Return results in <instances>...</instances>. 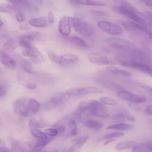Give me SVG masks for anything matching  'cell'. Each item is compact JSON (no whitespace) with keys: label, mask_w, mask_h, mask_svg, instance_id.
<instances>
[{"label":"cell","mask_w":152,"mask_h":152,"mask_svg":"<svg viewBox=\"0 0 152 152\" xmlns=\"http://www.w3.org/2000/svg\"><path fill=\"white\" fill-rule=\"evenodd\" d=\"M113 11L130 19L132 21L137 23L142 26L147 27V18L145 14L138 11L128 2L122 1L119 2V5L112 7Z\"/></svg>","instance_id":"cell-1"},{"label":"cell","mask_w":152,"mask_h":152,"mask_svg":"<svg viewBox=\"0 0 152 152\" xmlns=\"http://www.w3.org/2000/svg\"><path fill=\"white\" fill-rule=\"evenodd\" d=\"M70 20L72 28L79 34L90 37L94 34V28L88 22L77 17H70Z\"/></svg>","instance_id":"cell-2"},{"label":"cell","mask_w":152,"mask_h":152,"mask_svg":"<svg viewBox=\"0 0 152 152\" xmlns=\"http://www.w3.org/2000/svg\"><path fill=\"white\" fill-rule=\"evenodd\" d=\"M131 61L137 64L152 65V58L149 52L141 49L134 48L129 53Z\"/></svg>","instance_id":"cell-3"},{"label":"cell","mask_w":152,"mask_h":152,"mask_svg":"<svg viewBox=\"0 0 152 152\" xmlns=\"http://www.w3.org/2000/svg\"><path fill=\"white\" fill-rule=\"evenodd\" d=\"M87 112L98 118H104L109 117L107 108L102 103L98 100H92L88 102Z\"/></svg>","instance_id":"cell-4"},{"label":"cell","mask_w":152,"mask_h":152,"mask_svg":"<svg viewBox=\"0 0 152 152\" xmlns=\"http://www.w3.org/2000/svg\"><path fill=\"white\" fill-rule=\"evenodd\" d=\"M106 42L112 48L125 52L131 51L134 47V45L130 41L121 38L110 37L106 40Z\"/></svg>","instance_id":"cell-5"},{"label":"cell","mask_w":152,"mask_h":152,"mask_svg":"<svg viewBox=\"0 0 152 152\" xmlns=\"http://www.w3.org/2000/svg\"><path fill=\"white\" fill-rule=\"evenodd\" d=\"M67 95L70 97H79L91 94L103 93V91L96 87H83L73 88L66 91Z\"/></svg>","instance_id":"cell-6"},{"label":"cell","mask_w":152,"mask_h":152,"mask_svg":"<svg viewBox=\"0 0 152 152\" xmlns=\"http://www.w3.org/2000/svg\"><path fill=\"white\" fill-rule=\"evenodd\" d=\"M97 26L102 31L113 36L120 35L123 31L122 27L121 26L108 21H99L97 22Z\"/></svg>","instance_id":"cell-7"},{"label":"cell","mask_w":152,"mask_h":152,"mask_svg":"<svg viewBox=\"0 0 152 152\" xmlns=\"http://www.w3.org/2000/svg\"><path fill=\"white\" fill-rule=\"evenodd\" d=\"M69 99L65 91H58L53 94L50 99L46 102L43 107L45 109H53L60 106L63 102Z\"/></svg>","instance_id":"cell-8"},{"label":"cell","mask_w":152,"mask_h":152,"mask_svg":"<svg viewBox=\"0 0 152 152\" xmlns=\"http://www.w3.org/2000/svg\"><path fill=\"white\" fill-rule=\"evenodd\" d=\"M117 96L121 99L135 104L142 103L147 100L146 97L132 93L127 90H122L117 91Z\"/></svg>","instance_id":"cell-9"},{"label":"cell","mask_w":152,"mask_h":152,"mask_svg":"<svg viewBox=\"0 0 152 152\" xmlns=\"http://www.w3.org/2000/svg\"><path fill=\"white\" fill-rule=\"evenodd\" d=\"M121 24L128 32L139 36H146L145 31L147 27L142 26L132 21H121Z\"/></svg>","instance_id":"cell-10"},{"label":"cell","mask_w":152,"mask_h":152,"mask_svg":"<svg viewBox=\"0 0 152 152\" xmlns=\"http://www.w3.org/2000/svg\"><path fill=\"white\" fill-rule=\"evenodd\" d=\"M88 61L96 65H109L113 64V61L107 56L97 52L90 53L87 55Z\"/></svg>","instance_id":"cell-11"},{"label":"cell","mask_w":152,"mask_h":152,"mask_svg":"<svg viewBox=\"0 0 152 152\" xmlns=\"http://www.w3.org/2000/svg\"><path fill=\"white\" fill-rule=\"evenodd\" d=\"M22 54L24 56L28 57L30 61L36 64H40L43 61V56L40 53V52L33 45L28 48L23 49Z\"/></svg>","instance_id":"cell-12"},{"label":"cell","mask_w":152,"mask_h":152,"mask_svg":"<svg viewBox=\"0 0 152 152\" xmlns=\"http://www.w3.org/2000/svg\"><path fill=\"white\" fill-rule=\"evenodd\" d=\"M28 99L24 97L17 99L13 103L15 113L21 116H27L28 115Z\"/></svg>","instance_id":"cell-13"},{"label":"cell","mask_w":152,"mask_h":152,"mask_svg":"<svg viewBox=\"0 0 152 152\" xmlns=\"http://www.w3.org/2000/svg\"><path fill=\"white\" fill-rule=\"evenodd\" d=\"M58 30L59 33L64 37L69 36L71 30V23L69 17L64 15L61 17L58 23Z\"/></svg>","instance_id":"cell-14"},{"label":"cell","mask_w":152,"mask_h":152,"mask_svg":"<svg viewBox=\"0 0 152 152\" xmlns=\"http://www.w3.org/2000/svg\"><path fill=\"white\" fill-rule=\"evenodd\" d=\"M0 61L3 66L8 70H14L17 67L16 61L3 50L1 51Z\"/></svg>","instance_id":"cell-15"},{"label":"cell","mask_w":152,"mask_h":152,"mask_svg":"<svg viewBox=\"0 0 152 152\" xmlns=\"http://www.w3.org/2000/svg\"><path fill=\"white\" fill-rule=\"evenodd\" d=\"M78 61V58L77 55L71 53H65L60 56L59 65L62 66H72Z\"/></svg>","instance_id":"cell-16"},{"label":"cell","mask_w":152,"mask_h":152,"mask_svg":"<svg viewBox=\"0 0 152 152\" xmlns=\"http://www.w3.org/2000/svg\"><path fill=\"white\" fill-rule=\"evenodd\" d=\"M104 71L107 74H110L115 77H131L132 76V74L128 71L115 66H108L104 69Z\"/></svg>","instance_id":"cell-17"},{"label":"cell","mask_w":152,"mask_h":152,"mask_svg":"<svg viewBox=\"0 0 152 152\" xmlns=\"http://www.w3.org/2000/svg\"><path fill=\"white\" fill-rule=\"evenodd\" d=\"M81 118V115L77 112H73L65 116V120L69 127L71 128L77 126V123L80 121Z\"/></svg>","instance_id":"cell-18"},{"label":"cell","mask_w":152,"mask_h":152,"mask_svg":"<svg viewBox=\"0 0 152 152\" xmlns=\"http://www.w3.org/2000/svg\"><path fill=\"white\" fill-rule=\"evenodd\" d=\"M89 137L87 135H83L81 137L77 138L76 139H74L72 142H74V144L70 147L69 148H68L66 151V152H74L77 149L81 147L88 140Z\"/></svg>","instance_id":"cell-19"},{"label":"cell","mask_w":152,"mask_h":152,"mask_svg":"<svg viewBox=\"0 0 152 152\" xmlns=\"http://www.w3.org/2000/svg\"><path fill=\"white\" fill-rule=\"evenodd\" d=\"M53 140L52 138L47 137L46 138L39 139L35 144L33 145V148L30 150L29 152H40L42 150L48 145L50 141Z\"/></svg>","instance_id":"cell-20"},{"label":"cell","mask_w":152,"mask_h":152,"mask_svg":"<svg viewBox=\"0 0 152 152\" xmlns=\"http://www.w3.org/2000/svg\"><path fill=\"white\" fill-rule=\"evenodd\" d=\"M28 23L30 26L35 27H46L49 24L48 17H45L31 18L28 21Z\"/></svg>","instance_id":"cell-21"},{"label":"cell","mask_w":152,"mask_h":152,"mask_svg":"<svg viewBox=\"0 0 152 152\" xmlns=\"http://www.w3.org/2000/svg\"><path fill=\"white\" fill-rule=\"evenodd\" d=\"M42 37V34L40 32L30 31V32L25 33L19 36L18 38L27 40L31 43L32 42H34L40 39Z\"/></svg>","instance_id":"cell-22"},{"label":"cell","mask_w":152,"mask_h":152,"mask_svg":"<svg viewBox=\"0 0 152 152\" xmlns=\"http://www.w3.org/2000/svg\"><path fill=\"white\" fill-rule=\"evenodd\" d=\"M41 107L40 103L37 101L35 99L30 98L28 101V114H36L37 113Z\"/></svg>","instance_id":"cell-23"},{"label":"cell","mask_w":152,"mask_h":152,"mask_svg":"<svg viewBox=\"0 0 152 152\" xmlns=\"http://www.w3.org/2000/svg\"><path fill=\"white\" fill-rule=\"evenodd\" d=\"M66 40L69 42L70 43L74 44L75 46H77L78 47L81 48H88V45L86 43V41H84L83 39L81 37L77 36H68L67 37H65Z\"/></svg>","instance_id":"cell-24"},{"label":"cell","mask_w":152,"mask_h":152,"mask_svg":"<svg viewBox=\"0 0 152 152\" xmlns=\"http://www.w3.org/2000/svg\"><path fill=\"white\" fill-rule=\"evenodd\" d=\"M10 142L14 152H27V150H26L24 145L17 140L10 138Z\"/></svg>","instance_id":"cell-25"},{"label":"cell","mask_w":152,"mask_h":152,"mask_svg":"<svg viewBox=\"0 0 152 152\" xmlns=\"http://www.w3.org/2000/svg\"><path fill=\"white\" fill-rule=\"evenodd\" d=\"M135 145H136V144H135V142L134 141L126 140V141H124L118 143L116 145L115 149L117 150H125V149H128V148H133Z\"/></svg>","instance_id":"cell-26"},{"label":"cell","mask_w":152,"mask_h":152,"mask_svg":"<svg viewBox=\"0 0 152 152\" xmlns=\"http://www.w3.org/2000/svg\"><path fill=\"white\" fill-rule=\"evenodd\" d=\"M84 124L87 128L90 129H93L96 131L101 129V128L103 125V124L101 122H99L94 119H86L84 121Z\"/></svg>","instance_id":"cell-27"},{"label":"cell","mask_w":152,"mask_h":152,"mask_svg":"<svg viewBox=\"0 0 152 152\" xmlns=\"http://www.w3.org/2000/svg\"><path fill=\"white\" fill-rule=\"evenodd\" d=\"M97 81L99 82V83L100 84L102 85L103 86L105 87L106 88H107L111 89V90H118V91L121 90H119V88L121 87L119 86V85L115 83H112L109 80H104L103 79H97Z\"/></svg>","instance_id":"cell-28"},{"label":"cell","mask_w":152,"mask_h":152,"mask_svg":"<svg viewBox=\"0 0 152 152\" xmlns=\"http://www.w3.org/2000/svg\"><path fill=\"white\" fill-rule=\"evenodd\" d=\"M3 47L9 52H13L17 48V44L12 37H8L5 39V41L3 44Z\"/></svg>","instance_id":"cell-29"},{"label":"cell","mask_w":152,"mask_h":152,"mask_svg":"<svg viewBox=\"0 0 152 152\" xmlns=\"http://www.w3.org/2000/svg\"><path fill=\"white\" fill-rule=\"evenodd\" d=\"M133 127V125L127 124H112L111 125L108 126L106 128L107 129H115V130H121V131H125V130H128L131 129Z\"/></svg>","instance_id":"cell-30"},{"label":"cell","mask_w":152,"mask_h":152,"mask_svg":"<svg viewBox=\"0 0 152 152\" xmlns=\"http://www.w3.org/2000/svg\"><path fill=\"white\" fill-rule=\"evenodd\" d=\"M75 3L82 4L84 5H88V6H97L102 7L106 5L105 2L99 1H92V0H82V1H75Z\"/></svg>","instance_id":"cell-31"},{"label":"cell","mask_w":152,"mask_h":152,"mask_svg":"<svg viewBox=\"0 0 152 152\" xmlns=\"http://www.w3.org/2000/svg\"><path fill=\"white\" fill-rule=\"evenodd\" d=\"M31 134L38 138V139H42V138H46L48 137L46 134L45 133V132L42 131L39 128H30Z\"/></svg>","instance_id":"cell-32"},{"label":"cell","mask_w":152,"mask_h":152,"mask_svg":"<svg viewBox=\"0 0 152 152\" xmlns=\"http://www.w3.org/2000/svg\"><path fill=\"white\" fill-rule=\"evenodd\" d=\"M19 8L14 5L11 4H5V5H1L0 11L2 12H10L13 11H18Z\"/></svg>","instance_id":"cell-33"},{"label":"cell","mask_w":152,"mask_h":152,"mask_svg":"<svg viewBox=\"0 0 152 152\" xmlns=\"http://www.w3.org/2000/svg\"><path fill=\"white\" fill-rule=\"evenodd\" d=\"M99 101L102 103L103 104L109 105V106H115L117 104V101L108 96H103L99 99Z\"/></svg>","instance_id":"cell-34"},{"label":"cell","mask_w":152,"mask_h":152,"mask_svg":"<svg viewBox=\"0 0 152 152\" xmlns=\"http://www.w3.org/2000/svg\"><path fill=\"white\" fill-rule=\"evenodd\" d=\"M87 107H88V102L86 101L82 100L80 102V103H78L75 111L78 113L82 115L83 113L87 112Z\"/></svg>","instance_id":"cell-35"},{"label":"cell","mask_w":152,"mask_h":152,"mask_svg":"<svg viewBox=\"0 0 152 152\" xmlns=\"http://www.w3.org/2000/svg\"><path fill=\"white\" fill-rule=\"evenodd\" d=\"M48 55L49 59L54 62L55 64L59 65L60 63V56L57 55L53 51L48 50Z\"/></svg>","instance_id":"cell-36"},{"label":"cell","mask_w":152,"mask_h":152,"mask_svg":"<svg viewBox=\"0 0 152 152\" xmlns=\"http://www.w3.org/2000/svg\"><path fill=\"white\" fill-rule=\"evenodd\" d=\"M124 134L122 132H111L109 134H107L105 135L103 137V138L105 140H108V139H115V138H118L123 136Z\"/></svg>","instance_id":"cell-37"},{"label":"cell","mask_w":152,"mask_h":152,"mask_svg":"<svg viewBox=\"0 0 152 152\" xmlns=\"http://www.w3.org/2000/svg\"><path fill=\"white\" fill-rule=\"evenodd\" d=\"M43 127V124L38 121L35 118H31L29 122V128H40Z\"/></svg>","instance_id":"cell-38"},{"label":"cell","mask_w":152,"mask_h":152,"mask_svg":"<svg viewBox=\"0 0 152 152\" xmlns=\"http://www.w3.org/2000/svg\"><path fill=\"white\" fill-rule=\"evenodd\" d=\"M45 133L46 134L47 136H48L50 138L55 137L59 134V132L58 131V130L54 128L46 129L45 130Z\"/></svg>","instance_id":"cell-39"},{"label":"cell","mask_w":152,"mask_h":152,"mask_svg":"<svg viewBox=\"0 0 152 152\" xmlns=\"http://www.w3.org/2000/svg\"><path fill=\"white\" fill-rule=\"evenodd\" d=\"M125 119V116L122 112L118 113L116 114L113 117V121L116 122V124H122L124 123Z\"/></svg>","instance_id":"cell-40"},{"label":"cell","mask_w":152,"mask_h":152,"mask_svg":"<svg viewBox=\"0 0 152 152\" xmlns=\"http://www.w3.org/2000/svg\"><path fill=\"white\" fill-rule=\"evenodd\" d=\"M22 66H23V68L25 70V71H26L27 72H28L29 74H34V71H33L31 68V65H30V63L28 62L27 61L23 62Z\"/></svg>","instance_id":"cell-41"},{"label":"cell","mask_w":152,"mask_h":152,"mask_svg":"<svg viewBox=\"0 0 152 152\" xmlns=\"http://www.w3.org/2000/svg\"><path fill=\"white\" fill-rule=\"evenodd\" d=\"M8 91V88L5 84L1 83V88H0V96L2 97L3 96H5Z\"/></svg>","instance_id":"cell-42"},{"label":"cell","mask_w":152,"mask_h":152,"mask_svg":"<svg viewBox=\"0 0 152 152\" xmlns=\"http://www.w3.org/2000/svg\"><path fill=\"white\" fill-rule=\"evenodd\" d=\"M54 128L58 130V131L59 133H64L65 131V128L64 126V125L63 124H62L61 123H56L54 125Z\"/></svg>","instance_id":"cell-43"},{"label":"cell","mask_w":152,"mask_h":152,"mask_svg":"<svg viewBox=\"0 0 152 152\" xmlns=\"http://www.w3.org/2000/svg\"><path fill=\"white\" fill-rule=\"evenodd\" d=\"M122 113H124L125 119L126 120H128V121H130V122H135L136 121L135 118L129 112H128V111L125 110V111H124Z\"/></svg>","instance_id":"cell-44"},{"label":"cell","mask_w":152,"mask_h":152,"mask_svg":"<svg viewBox=\"0 0 152 152\" xmlns=\"http://www.w3.org/2000/svg\"><path fill=\"white\" fill-rule=\"evenodd\" d=\"M79 133V129L77 128V126L72 128L71 129V130L69 131V132L68 133L67 137H74L75 135H77Z\"/></svg>","instance_id":"cell-45"},{"label":"cell","mask_w":152,"mask_h":152,"mask_svg":"<svg viewBox=\"0 0 152 152\" xmlns=\"http://www.w3.org/2000/svg\"><path fill=\"white\" fill-rule=\"evenodd\" d=\"M15 19L19 23H22L24 21V16L23 13L20 11H17L15 13Z\"/></svg>","instance_id":"cell-46"},{"label":"cell","mask_w":152,"mask_h":152,"mask_svg":"<svg viewBox=\"0 0 152 152\" xmlns=\"http://www.w3.org/2000/svg\"><path fill=\"white\" fill-rule=\"evenodd\" d=\"M23 86L30 90H34L37 87L36 84L31 82H26V83H23Z\"/></svg>","instance_id":"cell-47"},{"label":"cell","mask_w":152,"mask_h":152,"mask_svg":"<svg viewBox=\"0 0 152 152\" xmlns=\"http://www.w3.org/2000/svg\"><path fill=\"white\" fill-rule=\"evenodd\" d=\"M48 21L49 23V24H52L54 23L55 21V18H54V15L53 14V12L51 11H49L48 14Z\"/></svg>","instance_id":"cell-48"},{"label":"cell","mask_w":152,"mask_h":152,"mask_svg":"<svg viewBox=\"0 0 152 152\" xmlns=\"http://www.w3.org/2000/svg\"><path fill=\"white\" fill-rule=\"evenodd\" d=\"M145 16L147 18V23L148 25L152 24V12H146Z\"/></svg>","instance_id":"cell-49"},{"label":"cell","mask_w":152,"mask_h":152,"mask_svg":"<svg viewBox=\"0 0 152 152\" xmlns=\"http://www.w3.org/2000/svg\"><path fill=\"white\" fill-rule=\"evenodd\" d=\"M145 113L148 115H152V107L151 105H148L145 107Z\"/></svg>","instance_id":"cell-50"},{"label":"cell","mask_w":152,"mask_h":152,"mask_svg":"<svg viewBox=\"0 0 152 152\" xmlns=\"http://www.w3.org/2000/svg\"><path fill=\"white\" fill-rule=\"evenodd\" d=\"M145 33H146V36L149 38L151 40H152V30L149 28H147L146 29V31H145Z\"/></svg>","instance_id":"cell-51"},{"label":"cell","mask_w":152,"mask_h":152,"mask_svg":"<svg viewBox=\"0 0 152 152\" xmlns=\"http://www.w3.org/2000/svg\"><path fill=\"white\" fill-rule=\"evenodd\" d=\"M0 152H11V151L5 147L1 146L0 148Z\"/></svg>","instance_id":"cell-52"},{"label":"cell","mask_w":152,"mask_h":152,"mask_svg":"<svg viewBox=\"0 0 152 152\" xmlns=\"http://www.w3.org/2000/svg\"><path fill=\"white\" fill-rule=\"evenodd\" d=\"M116 140L115 139H108V140H107L106 141H105V142H104V145H107V144H110V143H111L112 142H113V141H115Z\"/></svg>","instance_id":"cell-53"},{"label":"cell","mask_w":152,"mask_h":152,"mask_svg":"<svg viewBox=\"0 0 152 152\" xmlns=\"http://www.w3.org/2000/svg\"><path fill=\"white\" fill-rule=\"evenodd\" d=\"M147 91H148L149 93H150L151 94H152V87H150L147 89Z\"/></svg>","instance_id":"cell-54"},{"label":"cell","mask_w":152,"mask_h":152,"mask_svg":"<svg viewBox=\"0 0 152 152\" xmlns=\"http://www.w3.org/2000/svg\"><path fill=\"white\" fill-rule=\"evenodd\" d=\"M3 25H4V23H3L2 20H0V27H2L3 26Z\"/></svg>","instance_id":"cell-55"},{"label":"cell","mask_w":152,"mask_h":152,"mask_svg":"<svg viewBox=\"0 0 152 152\" xmlns=\"http://www.w3.org/2000/svg\"><path fill=\"white\" fill-rule=\"evenodd\" d=\"M40 152H46V151H40Z\"/></svg>","instance_id":"cell-56"},{"label":"cell","mask_w":152,"mask_h":152,"mask_svg":"<svg viewBox=\"0 0 152 152\" xmlns=\"http://www.w3.org/2000/svg\"><path fill=\"white\" fill-rule=\"evenodd\" d=\"M150 26H151V27H152V24H150Z\"/></svg>","instance_id":"cell-57"},{"label":"cell","mask_w":152,"mask_h":152,"mask_svg":"<svg viewBox=\"0 0 152 152\" xmlns=\"http://www.w3.org/2000/svg\"><path fill=\"white\" fill-rule=\"evenodd\" d=\"M55 152H58V151H55Z\"/></svg>","instance_id":"cell-58"},{"label":"cell","mask_w":152,"mask_h":152,"mask_svg":"<svg viewBox=\"0 0 152 152\" xmlns=\"http://www.w3.org/2000/svg\"><path fill=\"white\" fill-rule=\"evenodd\" d=\"M151 107H152V104H151Z\"/></svg>","instance_id":"cell-59"}]
</instances>
